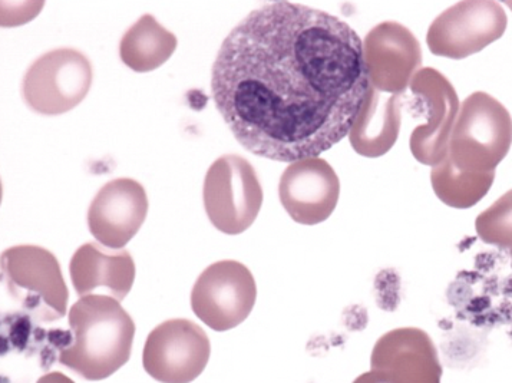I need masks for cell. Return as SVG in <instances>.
Returning a JSON list of instances; mask_svg holds the SVG:
<instances>
[{
    "label": "cell",
    "mask_w": 512,
    "mask_h": 383,
    "mask_svg": "<svg viewBox=\"0 0 512 383\" xmlns=\"http://www.w3.org/2000/svg\"><path fill=\"white\" fill-rule=\"evenodd\" d=\"M371 89L363 41L342 19L266 3L229 33L211 95L236 140L267 160L319 157L348 137Z\"/></svg>",
    "instance_id": "cell-1"
},
{
    "label": "cell",
    "mask_w": 512,
    "mask_h": 383,
    "mask_svg": "<svg viewBox=\"0 0 512 383\" xmlns=\"http://www.w3.org/2000/svg\"><path fill=\"white\" fill-rule=\"evenodd\" d=\"M68 322L72 343L59 353V363L81 378L102 381L130 361L135 323L114 297H81Z\"/></svg>",
    "instance_id": "cell-2"
},
{
    "label": "cell",
    "mask_w": 512,
    "mask_h": 383,
    "mask_svg": "<svg viewBox=\"0 0 512 383\" xmlns=\"http://www.w3.org/2000/svg\"><path fill=\"white\" fill-rule=\"evenodd\" d=\"M512 117L498 99L474 92L459 107L449 140L448 158L459 170L495 173L510 153Z\"/></svg>",
    "instance_id": "cell-3"
},
{
    "label": "cell",
    "mask_w": 512,
    "mask_h": 383,
    "mask_svg": "<svg viewBox=\"0 0 512 383\" xmlns=\"http://www.w3.org/2000/svg\"><path fill=\"white\" fill-rule=\"evenodd\" d=\"M2 280L9 295L36 322L64 318L69 292L55 254L39 246H15L2 253Z\"/></svg>",
    "instance_id": "cell-4"
},
{
    "label": "cell",
    "mask_w": 512,
    "mask_h": 383,
    "mask_svg": "<svg viewBox=\"0 0 512 383\" xmlns=\"http://www.w3.org/2000/svg\"><path fill=\"white\" fill-rule=\"evenodd\" d=\"M203 197L211 224L229 236L249 230L263 206V188L256 170L240 155H224L211 164Z\"/></svg>",
    "instance_id": "cell-5"
},
{
    "label": "cell",
    "mask_w": 512,
    "mask_h": 383,
    "mask_svg": "<svg viewBox=\"0 0 512 383\" xmlns=\"http://www.w3.org/2000/svg\"><path fill=\"white\" fill-rule=\"evenodd\" d=\"M92 79L94 71L87 56L77 49H55L29 66L22 81V97L38 114H65L84 101Z\"/></svg>",
    "instance_id": "cell-6"
},
{
    "label": "cell",
    "mask_w": 512,
    "mask_h": 383,
    "mask_svg": "<svg viewBox=\"0 0 512 383\" xmlns=\"http://www.w3.org/2000/svg\"><path fill=\"white\" fill-rule=\"evenodd\" d=\"M256 299V280L249 267L236 260H221L198 276L191 307L208 328L226 332L249 318Z\"/></svg>",
    "instance_id": "cell-7"
},
{
    "label": "cell",
    "mask_w": 512,
    "mask_h": 383,
    "mask_svg": "<svg viewBox=\"0 0 512 383\" xmlns=\"http://www.w3.org/2000/svg\"><path fill=\"white\" fill-rule=\"evenodd\" d=\"M508 18L500 3L461 2L441 13L429 26L426 44L442 58L462 61L502 38Z\"/></svg>",
    "instance_id": "cell-8"
},
{
    "label": "cell",
    "mask_w": 512,
    "mask_h": 383,
    "mask_svg": "<svg viewBox=\"0 0 512 383\" xmlns=\"http://www.w3.org/2000/svg\"><path fill=\"white\" fill-rule=\"evenodd\" d=\"M210 353V339L197 323L167 320L148 335L142 366L155 381L191 383L206 369Z\"/></svg>",
    "instance_id": "cell-9"
},
{
    "label": "cell",
    "mask_w": 512,
    "mask_h": 383,
    "mask_svg": "<svg viewBox=\"0 0 512 383\" xmlns=\"http://www.w3.org/2000/svg\"><path fill=\"white\" fill-rule=\"evenodd\" d=\"M409 88L424 101L426 117L425 124L412 132L409 145L416 161L434 168L448 157L449 140L461 107L457 91L434 68L419 69Z\"/></svg>",
    "instance_id": "cell-10"
},
{
    "label": "cell",
    "mask_w": 512,
    "mask_h": 383,
    "mask_svg": "<svg viewBox=\"0 0 512 383\" xmlns=\"http://www.w3.org/2000/svg\"><path fill=\"white\" fill-rule=\"evenodd\" d=\"M366 68L373 88L401 95L421 69L422 49L414 33L398 22H382L363 41Z\"/></svg>",
    "instance_id": "cell-11"
},
{
    "label": "cell",
    "mask_w": 512,
    "mask_h": 383,
    "mask_svg": "<svg viewBox=\"0 0 512 383\" xmlns=\"http://www.w3.org/2000/svg\"><path fill=\"white\" fill-rule=\"evenodd\" d=\"M279 197L284 210L296 223L316 226L329 219L338 206V174L323 158L295 161L280 177Z\"/></svg>",
    "instance_id": "cell-12"
},
{
    "label": "cell",
    "mask_w": 512,
    "mask_h": 383,
    "mask_svg": "<svg viewBox=\"0 0 512 383\" xmlns=\"http://www.w3.org/2000/svg\"><path fill=\"white\" fill-rule=\"evenodd\" d=\"M145 188L131 178L109 181L92 200L88 227L98 243L111 250H122L147 219Z\"/></svg>",
    "instance_id": "cell-13"
},
{
    "label": "cell",
    "mask_w": 512,
    "mask_h": 383,
    "mask_svg": "<svg viewBox=\"0 0 512 383\" xmlns=\"http://www.w3.org/2000/svg\"><path fill=\"white\" fill-rule=\"evenodd\" d=\"M371 369L391 383H441L442 366L435 343L425 330L399 328L373 346Z\"/></svg>",
    "instance_id": "cell-14"
},
{
    "label": "cell",
    "mask_w": 512,
    "mask_h": 383,
    "mask_svg": "<svg viewBox=\"0 0 512 383\" xmlns=\"http://www.w3.org/2000/svg\"><path fill=\"white\" fill-rule=\"evenodd\" d=\"M69 274L79 296L104 287L109 296L121 302L134 285L135 263L127 250L111 252L97 243H85L72 256Z\"/></svg>",
    "instance_id": "cell-15"
},
{
    "label": "cell",
    "mask_w": 512,
    "mask_h": 383,
    "mask_svg": "<svg viewBox=\"0 0 512 383\" xmlns=\"http://www.w3.org/2000/svg\"><path fill=\"white\" fill-rule=\"evenodd\" d=\"M401 122V95L383 94L371 85L358 120L349 132L350 145L362 157H382L398 140Z\"/></svg>",
    "instance_id": "cell-16"
},
{
    "label": "cell",
    "mask_w": 512,
    "mask_h": 383,
    "mask_svg": "<svg viewBox=\"0 0 512 383\" xmlns=\"http://www.w3.org/2000/svg\"><path fill=\"white\" fill-rule=\"evenodd\" d=\"M177 49V38L154 16L144 15L122 36L121 61L135 72H151L164 65Z\"/></svg>",
    "instance_id": "cell-17"
},
{
    "label": "cell",
    "mask_w": 512,
    "mask_h": 383,
    "mask_svg": "<svg viewBox=\"0 0 512 383\" xmlns=\"http://www.w3.org/2000/svg\"><path fill=\"white\" fill-rule=\"evenodd\" d=\"M495 173H469L459 170L449 158L431 171V184L436 197L452 208L465 210L480 203L490 193Z\"/></svg>",
    "instance_id": "cell-18"
},
{
    "label": "cell",
    "mask_w": 512,
    "mask_h": 383,
    "mask_svg": "<svg viewBox=\"0 0 512 383\" xmlns=\"http://www.w3.org/2000/svg\"><path fill=\"white\" fill-rule=\"evenodd\" d=\"M475 230L485 244L512 252V188L482 211Z\"/></svg>",
    "instance_id": "cell-19"
},
{
    "label": "cell",
    "mask_w": 512,
    "mask_h": 383,
    "mask_svg": "<svg viewBox=\"0 0 512 383\" xmlns=\"http://www.w3.org/2000/svg\"><path fill=\"white\" fill-rule=\"evenodd\" d=\"M353 383H391L382 373L376 371H369L358 376Z\"/></svg>",
    "instance_id": "cell-20"
},
{
    "label": "cell",
    "mask_w": 512,
    "mask_h": 383,
    "mask_svg": "<svg viewBox=\"0 0 512 383\" xmlns=\"http://www.w3.org/2000/svg\"><path fill=\"white\" fill-rule=\"evenodd\" d=\"M36 383H75L71 378L64 375L61 372H49L46 375L42 376V378L38 379Z\"/></svg>",
    "instance_id": "cell-21"
},
{
    "label": "cell",
    "mask_w": 512,
    "mask_h": 383,
    "mask_svg": "<svg viewBox=\"0 0 512 383\" xmlns=\"http://www.w3.org/2000/svg\"><path fill=\"white\" fill-rule=\"evenodd\" d=\"M507 5L510 6L511 11H512V2H508Z\"/></svg>",
    "instance_id": "cell-22"
},
{
    "label": "cell",
    "mask_w": 512,
    "mask_h": 383,
    "mask_svg": "<svg viewBox=\"0 0 512 383\" xmlns=\"http://www.w3.org/2000/svg\"><path fill=\"white\" fill-rule=\"evenodd\" d=\"M511 254H512V252H511Z\"/></svg>",
    "instance_id": "cell-23"
}]
</instances>
